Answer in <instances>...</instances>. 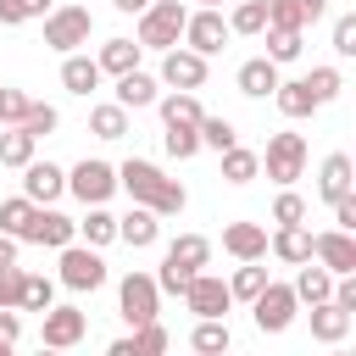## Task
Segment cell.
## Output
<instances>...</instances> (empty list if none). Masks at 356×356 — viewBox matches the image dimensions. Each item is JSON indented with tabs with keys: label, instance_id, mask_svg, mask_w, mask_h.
Here are the masks:
<instances>
[{
	"label": "cell",
	"instance_id": "1",
	"mask_svg": "<svg viewBox=\"0 0 356 356\" xmlns=\"http://www.w3.org/2000/svg\"><path fill=\"white\" fill-rule=\"evenodd\" d=\"M117 189H128V200L150 206L156 217H178V211L189 206V189H184L178 178H167L156 161H139V156H128V161L117 167Z\"/></svg>",
	"mask_w": 356,
	"mask_h": 356
},
{
	"label": "cell",
	"instance_id": "2",
	"mask_svg": "<svg viewBox=\"0 0 356 356\" xmlns=\"http://www.w3.org/2000/svg\"><path fill=\"white\" fill-rule=\"evenodd\" d=\"M184 17H189V6H178V0H150L145 11H139V50H172V44H184Z\"/></svg>",
	"mask_w": 356,
	"mask_h": 356
},
{
	"label": "cell",
	"instance_id": "3",
	"mask_svg": "<svg viewBox=\"0 0 356 356\" xmlns=\"http://www.w3.org/2000/svg\"><path fill=\"white\" fill-rule=\"evenodd\" d=\"M89 33H95V17H89V6H50L44 11V44L50 50H78V44H89Z\"/></svg>",
	"mask_w": 356,
	"mask_h": 356
},
{
	"label": "cell",
	"instance_id": "4",
	"mask_svg": "<svg viewBox=\"0 0 356 356\" xmlns=\"http://www.w3.org/2000/svg\"><path fill=\"white\" fill-rule=\"evenodd\" d=\"M117 312H122L128 328H134V323H150V317L161 312L156 273H122V284H117Z\"/></svg>",
	"mask_w": 356,
	"mask_h": 356
},
{
	"label": "cell",
	"instance_id": "5",
	"mask_svg": "<svg viewBox=\"0 0 356 356\" xmlns=\"http://www.w3.org/2000/svg\"><path fill=\"white\" fill-rule=\"evenodd\" d=\"M261 172H267L278 189L295 184V178L306 172V139H300V134H273L267 150H261Z\"/></svg>",
	"mask_w": 356,
	"mask_h": 356
},
{
	"label": "cell",
	"instance_id": "6",
	"mask_svg": "<svg viewBox=\"0 0 356 356\" xmlns=\"http://www.w3.org/2000/svg\"><path fill=\"white\" fill-rule=\"evenodd\" d=\"M67 189H72L83 206H106V200L117 195V167L100 161V156H83V161L67 172Z\"/></svg>",
	"mask_w": 356,
	"mask_h": 356
},
{
	"label": "cell",
	"instance_id": "7",
	"mask_svg": "<svg viewBox=\"0 0 356 356\" xmlns=\"http://www.w3.org/2000/svg\"><path fill=\"white\" fill-rule=\"evenodd\" d=\"M295 312H300V300H295V289L289 284H261V295L250 300V317H256V328L261 334H284L289 323H295Z\"/></svg>",
	"mask_w": 356,
	"mask_h": 356
},
{
	"label": "cell",
	"instance_id": "8",
	"mask_svg": "<svg viewBox=\"0 0 356 356\" xmlns=\"http://www.w3.org/2000/svg\"><path fill=\"white\" fill-rule=\"evenodd\" d=\"M83 334H89V317L78 312V306H44L39 312V345H50V350H72V345H83Z\"/></svg>",
	"mask_w": 356,
	"mask_h": 356
},
{
	"label": "cell",
	"instance_id": "9",
	"mask_svg": "<svg viewBox=\"0 0 356 356\" xmlns=\"http://www.w3.org/2000/svg\"><path fill=\"white\" fill-rule=\"evenodd\" d=\"M17 239H22V245H50V250H61V245L78 239V222H72L67 211H56V206H33Z\"/></svg>",
	"mask_w": 356,
	"mask_h": 356
},
{
	"label": "cell",
	"instance_id": "10",
	"mask_svg": "<svg viewBox=\"0 0 356 356\" xmlns=\"http://www.w3.org/2000/svg\"><path fill=\"white\" fill-rule=\"evenodd\" d=\"M61 284L67 289H100L106 284V261H100V250L95 245H83V239H72V245H61Z\"/></svg>",
	"mask_w": 356,
	"mask_h": 356
},
{
	"label": "cell",
	"instance_id": "11",
	"mask_svg": "<svg viewBox=\"0 0 356 356\" xmlns=\"http://www.w3.org/2000/svg\"><path fill=\"white\" fill-rule=\"evenodd\" d=\"M228 39H234V33H228V17H222V6H200V11H189V17H184V44H189V50H200V56H217Z\"/></svg>",
	"mask_w": 356,
	"mask_h": 356
},
{
	"label": "cell",
	"instance_id": "12",
	"mask_svg": "<svg viewBox=\"0 0 356 356\" xmlns=\"http://www.w3.org/2000/svg\"><path fill=\"white\" fill-rule=\"evenodd\" d=\"M178 300H184V306H189L195 317H228V306H234V295H228V284H222L217 273H206V267H200V273L189 278V289H184Z\"/></svg>",
	"mask_w": 356,
	"mask_h": 356
},
{
	"label": "cell",
	"instance_id": "13",
	"mask_svg": "<svg viewBox=\"0 0 356 356\" xmlns=\"http://www.w3.org/2000/svg\"><path fill=\"white\" fill-rule=\"evenodd\" d=\"M156 78L167 89H200L206 83V56L189 50V44H172V50H161V72Z\"/></svg>",
	"mask_w": 356,
	"mask_h": 356
},
{
	"label": "cell",
	"instance_id": "14",
	"mask_svg": "<svg viewBox=\"0 0 356 356\" xmlns=\"http://www.w3.org/2000/svg\"><path fill=\"white\" fill-rule=\"evenodd\" d=\"M22 172V195L33 200V206H56L61 195H67V167H56V161H28V167H17Z\"/></svg>",
	"mask_w": 356,
	"mask_h": 356
},
{
	"label": "cell",
	"instance_id": "15",
	"mask_svg": "<svg viewBox=\"0 0 356 356\" xmlns=\"http://www.w3.org/2000/svg\"><path fill=\"white\" fill-rule=\"evenodd\" d=\"M312 261H323L334 278H339V273H356V234H345V228L312 234Z\"/></svg>",
	"mask_w": 356,
	"mask_h": 356
},
{
	"label": "cell",
	"instance_id": "16",
	"mask_svg": "<svg viewBox=\"0 0 356 356\" xmlns=\"http://www.w3.org/2000/svg\"><path fill=\"white\" fill-rule=\"evenodd\" d=\"M222 250L234 261H267V228L261 222H228L222 228Z\"/></svg>",
	"mask_w": 356,
	"mask_h": 356
},
{
	"label": "cell",
	"instance_id": "17",
	"mask_svg": "<svg viewBox=\"0 0 356 356\" xmlns=\"http://www.w3.org/2000/svg\"><path fill=\"white\" fill-rule=\"evenodd\" d=\"M100 78H106V72H100L95 56H78V50L61 56V89H67V95H83V100H89V95L100 89Z\"/></svg>",
	"mask_w": 356,
	"mask_h": 356
},
{
	"label": "cell",
	"instance_id": "18",
	"mask_svg": "<svg viewBox=\"0 0 356 356\" xmlns=\"http://www.w3.org/2000/svg\"><path fill=\"white\" fill-rule=\"evenodd\" d=\"M156 95H161V78H150L139 67L117 72V106L122 111H145V106H156Z\"/></svg>",
	"mask_w": 356,
	"mask_h": 356
},
{
	"label": "cell",
	"instance_id": "19",
	"mask_svg": "<svg viewBox=\"0 0 356 356\" xmlns=\"http://www.w3.org/2000/svg\"><path fill=\"white\" fill-rule=\"evenodd\" d=\"M117 239H122V245H134V250H150V245L161 239V217H156L150 206H139V200H134V211H128V217H117Z\"/></svg>",
	"mask_w": 356,
	"mask_h": 356
},
{
	"label": "cell",
	"instance_id": "20",
	"mask_svg": "<svg viewBox=\"0 0 356 356\" xmlns=\"http://www.w3.org/2000/svg\"><path fill=\"white\" fill-rule=\"evenodd\" d=\"M267 250H273L278 261L300 267V261H312V228H306V222H278V234L267 239Z\"/></svg>",
	"mask_w": 356,
	"mask_h": 356
},
{
	"label": "cell",
	"instance_id": "21",
	"mask_svg": "<svg viewBox=\"0 0 356 356\" xmlns=\"http://www.w3.org/2000/svg\"><path fill=\"white\" fill-rule=\"evenodd\" d=\"M350 323H356V317H350L345 306H334V300H317V306H312V339H317V345H339V339L350 334Z\"/></svg>",
	"mask_w": 356,
	"mask_h": 356
},
{
	"label": "cell",
	"instance_id": "22",
	"mask_svg": "<svg viewBox=\"0 0 356 356\" xmlns=\"http://www.w3.org/2000/svg\"><path fill=\"white\" fill-rule=\"evenodd\" d=\"M239 95H250V100H267L273 89H278V61H267V56H250L245 67H239Z\"/></svg>",
	"mask_w": 356,
	"mask_h": 356
},
{
	"label": "cell",
	"instance_id": "23",
	"mask_svg": "<svg viewBox=\"0 0 356 356\" xmlns=\"http://www.w3.org/2000/svg\"><path fill=\"white\" fill-rule=\"evenodd\" d=\"M350 184H356V167H350V156H345V150H334V156L323 161V172H317V195L334 206L339 195H350Z\"/></svg>",
	"mask_w": 356,
	"mask_h": 356
},
{
	"label": "cell",
	"instance_id": "24",
	"mask_svg": "<svg viewBox=\"0 0 356 356\" xmlns=\"http://www.w3.org/2000/svg\"><path fill=\"white\" fill-rule=\"evenodd\" d=\"M289 289H295V300H300V306H317V300H328V295H334V273H328L323 261H300V273H295V284H289Z\"/></svg>",
	"mask_w": 356,
	"mask_h": 356
},
{
	"label": "cell",
	"instance_id": "25",
	"mask_svg": "<svg viewBox=\"0 0 356 356\" xmlns=\"http://www.w3.org/2000/svg\"><path fill=\"white\" fill-rule=\"evenodd\" d=\"M273 100H278V111H284L289 122H300V117H312V111H317V100H312V89H306V78H278Z\"/></svg>",
	"mask_w": 356,
	"mask_h": 356
},
{
	"label": "cell",
	"instance_id": "26",
	"mask_svg": "<svg viewBox=\"0 0 356 356\" xmlns=\"http://www.w3.org/2000/svg\"><path fill=\"white\" fill-rule=\"evenodd\" d=\"M89 134L95 139H128V111L117 106V100H100V106H89Z\"/></svg>",
	"mask_w": 356,
	"mask_h": 356
},
{
	"label": "cell",
	"instance_id": "27",
	"mask_svg": "<svg viewBox=\"0 0 356 356\" xmlns=\"http://www.w3.org/2000/svg\"><path fill=\"white\" fill-rule=\"evenodd\" d=\"M156 111H161V122H200V117H206L200 100H195V89H167V95H156Z\"/></svg>",
	"mask_w": 356,
	"mask_h": 356
},
{
	"label": "cell",
	"instance_id": "28",
	"mask_svg": "<svg viewBox=\"0 0 356 356\" xmlns=\"http://www.w3.org/2000/svg\"><path fill=\"white\" fill-rule=\"evenodd\" d=\"M167 261H178V267H189V273H200V267L211 261V239H206V234H178V239L167 245Z\"/></svg>",
	"mask_w": 356,
	"mask_h": 356
},
{
	"label": "cell",
	"instance_id": "29",
	"mask_svg": "<svg viewBox=\"0 0 356 356\" xmlns=\"http://www.w3.org/2000/svg\"><path fill=\"white\" fill-rule=\"evenodd\" d=\"M189 345H195L200 356H222V350L234 345V334H228V323H222V317H195V334H189Z\"/></svg>",
	"mask_w": 356,
	"mask_h": 356
},
{
	"label": "cell",
	"instance_id": "30",
	"mask_svg": "<svg viewBox=\"0 0 356 356\" xmlns=\"http://www.w3.org/2000/svg\"><path fill=\"white\" fill-rule=\"evenodd\" d=\"M261 39H267V61H278V67L306 50V28H261Z\"/></svg>",
	"mask_w": 356,
	"mask_h": 356
},
{
	"label": "cell",
	"instance_id": "31",
	"mask_svg": "<svg viewBox=\"0 0 356 356\" xmlns=\"http://www.w3.org/2000/svg\"><path fill=\"white\" fill-rule=\"evenodd\" d=\"M217 156H222V178H228L234 189H239V184H250V178L261 172V156H256V150H245V145H228V150H217Z\"/></svg>",
	"mask_w": 356,
	"mask_h": 356
},
{
	"label": "cell",
	"instance_id": "32",
	"mask_svg": "<svg viewBox=\"0 0 356 356\" xmlns=\"http://www.w3.org/2000/svg\"><path fill=\"white\" fill-rule=\"evenodd\" d=\"M78 239H83V245H95V250H100V245H111V239H117V217H111L106 206H89V211L78 217Z\"/></svg>",
	"mask_w": 356,
	"mask_h": 356
},
{
	"label": "cell",
	"instance_id": "33",
	"mask_svg": "<svg viewBox=\"0 0 356 356\" xmlns=\"http://www.w3.org/2000/svg\"><path fill=\"white\" fill-rule=\"evenodd\" d=\"M261 28H267V0H234V11H228V33L261 39Z\"/></svg>",
	"mask_w": 356,
	"mask_h": 356
},
{
	"label": "cell",
	"instance_id": "34",
	"mask_svg": "<svg viewBox=\"0 0 356 356\" xmlns=\"http://www.w3.org/2000/svg\"><path fill=\"white\" fill-rule=\"evenodd\" d=\"M95 61H100V72H106V78H117V72L139 67V44H134V39H106Z\"/></svg>",
	"mask_w": 356,
	"mask_h": 356
},
{
	"label": "cell",
	"instance_id": "35",
	"mask_svg": "<svg viewBox=\"0 0 356 356\" xmlns=\"http://www.w3.org/2000/svg\"><path fill=\"white\" fill-rule=\"evenodd\" d=\"M33 134L28 128H0V167H28L33 161Z\"/></svg>",
	"mask_w": 356,
	"mask_h": 356
},
{
	"label": "cell",
	"instance_id": "36",
	"mask_svg": "<svg viewBox=\"0 0 356 356\" xmlns=\"http://www.w3.org/2000/svg\"><path fill=\"white\" fill-rule=\"evenodd\" d=\"M261 284H267V267H261V261H239V267H234V278H228V295L250 306V300L261 295Z\"/></svg>",
	"mask_w": 356,
	"mask_h": 356
},
{
	"label": "cell",
	"instance_id": "37",
	"mask_svg": "<svg viewBox=\"0 0 356 356\" xmlns=\"http://www.w3.org/2000/svg\"><path fill=\"white\" fill-rule=\"evenodd\" d=\"M167 345H172V334H167L156 317H150V323H134V334H128V350H134V356H161Z\"/></svg>",
	"mask_w": 356,
	"mask_h": 356
},
{
	"label": "cell",
	"instance_id": "38",
	"mask_svg": "<svg viewBox=\"0 0 356 356\" xmlns=\"http://www.w3.org/2000/svg\"><path fill=\"white\" fill-rule=\"evenodd\" d=\"M195 134H200V150H228V145H239V128H234L228 117H200Z\"/></svg>",
	"mask_w": 356,
	"mask_h": 356
},
{
	"label": "cell",
	"instance_id": "39",
	"mask_svg": "<svg viewBox=\"0 0 356 356\" xmlns=\"http://www.w3.org/2000/svg\"><path fill=\"white\" fill-rule=\"evenodd\" d=\"M161 145H167V156H172V161H189V156H200V134H195V122H167Z\"/></svg>",
	"mask_w": 356,
	"mask_h": 356
},
{
	"label": "cell",
	"instance_id": "40",
	"mask_svg": "<svg viewBox=\"0 0 356 356\" xmlns=\"http://www.w3.org/2000/svg\"><path fill=\"white\" fill-rule=\"evenodd\" d=\"M56 300V284L44 278V273H22V300H17V312H44Z\"/></svg>",
	"mask_w": 356,
	"mask_h": 356
},
{
	"label": "cell",
	"instance_id": "41",
	"mask_svg": "<svg viewBox=\"0 0 356 356\" xmlns=\"http://www.w3.org/2000/svg\"><path fill=\"white\" fill-rule=\"evenodd\" d=\"M306 89H312L317 106H328V100H339L345 78H339V67H312V72H306Z\"/></svg>",
	"mask_w": 356,
	"mask_h": 356
},
{
	"label": "cell",
	"instance_id": "42",
	"mask_svg": "<svg viewBox=\"0 0 356 356\" xmlns=\"http://www.w3.org/2000/svg\"><path fill=\"white\" fill-rule=\"evenodd\" d=\"M17 128H28L33 139H44V134H56L61 128V111L56 106H44V100H28V111H22V122Z\"/></svg>",
	"mask_w": 356,
	"mask_h": 356
},
{
	"label": "cell",
	"instance_id": "43",
	"mask_svg": "<svg viewBox=\"0 0 356 356\" xmlns=\"http://www.w3.org/2000/svg\"><path fill=\"white\" fill-rule=\"evenodd\" d=\"M44 11H50V0H0V28L33 22V17H44Z\"/></svg>",
	"mask_w": 356,
	"mask_h": 356
},
{
	"label": "cell",
	"instance_id": "44",
	"mask_svg": "<svg viewBox=\"0 0 356 356\" xmlns=\"http://www.w3.org/2000/svg\"><path fill=\"white\" fill-rule=\"evenodd\" d=\"M28 211H33V200H28V195H11V200H0V234H22Z\"/></svg>",
	"mask_w": 356,
	"mask_h": 356
},
{
	"label": "cell",
	"instance_id": "45",
	"mask_svg": "<svg viewBox=\"0 0 356 356\" xmlns=\"http://www.w3.org/2000/svg\"><path fill=\"white\" fill-rule=\"evenodd\" d=\"M273 222H306V200H300L289 184H284L278 200H273Z\"/></svg>",
	"mask_w": 356,
	"mask_h": 356
},
{
	"label": "cell",
	"instance_id": "46",
	"mask_svg": "<svg viewBox=\"0 0 356 356\" xmlns=\"http://www.w3.org/2000/svg\"><path fill=\"white\" fill-rule=\"evenodd\" d=\"M189 278H195L189 267H178V261H167V256H161V273H156V289H161V295H184V289H189Z\"/></svg>",
	"mask_w": 356,
	"mask_h": 356
},
{
	"label": "cell",
	"instance_id": "47",
	"mask_svg": "<svg viewBox=\"0 0 356 356\" xmlns=\"http://www.w3.org/2000/svg\"><path fill=\"white\" fill-rule=\"evenodd\" d=\"M22 111H28V95L22 89H0V128H17Z\"/></svg>",
	"mask_w": 356,
	"mask_h": 356
},
{
	"label": "cell",
	"instance_id": "48",
	"mask_svg": "<svg viewBox=\"0 0 356 356\" xmlns=\"http://www.w3.org/2000/svg\"><path fill=\"white\" fill-rule=\"evenodd\" d=\"M334 56H356V17H334Z\"/></svg>",
	"mask_w": 356,
	"mask_h": 356
},
{
	"label": "cell",
	"instance_id": "49",
	"mask_svg": "<svg viewBox=\"0 0 356 356\" xmlns=\"http://www.w3.org/2000/svg\"><path fill=\"white\" fill-rule=\"evenodd\" d=\"M22 300V267L11 261V267H0V306H17Z\"/></svg>",
	"mask_w": 356,
	"mask_h": 356
},
{
	"label": "cell",
	"instance_id": "50",
	"mask_svg": "<svg viewBox=\"0 0 356 356\" xmlns=\"http://www.w3.org/2000/svg\"><path fill=\"white\" fill-rule=\"evenodd\" d=\"M334 228L356 234V195H339V200H334Z\"/></svg>",
	"mask_w": 356,
	"mask_h": 356
},
{
	"label": "cell",
	"instance_id": "51",
	"mask_svg": "<svg viewBox=\"0 0 356 356\" xmlns=\"http://www.w3.org/2000/svg\"><path fill=\"white\" fill-rule=\"evenodd\" d=\"M22 339V317H17V306H0V345H17Z\"/></svg>",
	"mask_w": 356,
	"mask_h": 356
},
{
	"label": "cell",
	"instance_id": "52",
	"mask_svg": "<svg viewBox=\"0 0 356 356\" xmlns=\"http://www.w3.org/2000/svg\"><path fill=\"white\" fill-rule=\"evenodd\" d=\"M323 11H328V0H295V17H300V28L323 22Z\"/></svg>",
	"mask_w": 356,
	"mask_h": 356
},
{
	"label": "cell",
	"instance_id": "53",
	"mask_svg": "<svg viewBox=\"0 0 356 356\" xmlns=\"http://www.w3.org/2000/svg\"><path fill=\"white\" fill-rule=\"evenodd\" d=\"M17 245H22L17 234H0V267H11V261H17Z\"/></svg>",
	"mask_w": 356,
	"mask_h": 356
},
{
	"label": "cell",
	"instance_id": "54",
	"mask_svg": "<svg viewBox=\"0 0 356 356\" xmlns=\"http://www.w3.org/2000/svg\"><path fill=\"white\" fill-rule=\"evenodd\" d=\"M111 6H117V11H134V17H139V11L150 6V0H111Z\"/></svg>",
	"mask_w": 356,
	"mask_h": 356
},
{
	"label": "cell",
	"instance_id": "55",
	"mask_svg": "<svg viewBox=\"0 0 356 356\" xmlns=\"http://www.w3.org/2000/svg\"><path fill=\"white\" fill-rule=\"evenodd\" d=\"M200 6H222V0H200Z\"/></svg>",
	"mask_w": 356,
	"mask_h": 356
},
{
	"label": "cell",
	"instance_id": "56",
	"mask_svg": "<svg viewBox=\"0 0 356 356\" xmlns=\"http://www.w3.org/2000/svg\"><path fill=\"white\" fill-rule=\"evenodd\" d=\"M6 350H11V345H0V356H6Z\"/></svg>",
	"mask_w": 356,
	"mask_h": 356
}]
</instances>
